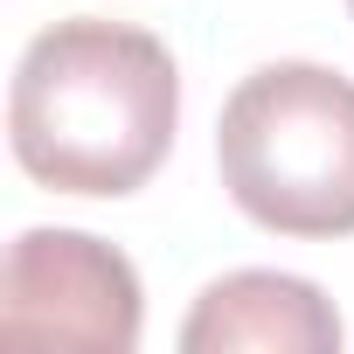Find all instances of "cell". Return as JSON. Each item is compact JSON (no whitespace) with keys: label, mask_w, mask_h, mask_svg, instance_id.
<instances>
[{"label":"cell","mask_w":354,"mask_h":354,"mask_svg":"<svg viewBox=\"0 0 354 354\" xmlns=\"http://www.w3.org/2000/svg\"><path fill=\"white\" fill-rule=\"evenodd\" d=\"M174 125H181V70L160 35L132 21H56L15 63L8 146L28 181L56 195L118 202L146 188L174 153Z\"/></svg>","instance_id":"obj_1"},{"label":"cell","mask_w":354,"mask_h":354,"mask_svg":"<svg viewBox=\"0 0 354 354\" xmlns=\"http://www.w3.org/2000/svg\"><path fill=\"white\" fill-rule=\"evenodd\" d=\"M340 340L333 299L292 271H230L181 319V354H333Z\"/></svg>","instance_id":"obj_4"},{"label":"cell","mask_w":354,"mask_h":354,"mask_svg":"<svg viewBox=\"0 0 354 354\" xmlns=\"http://www.w3.org/2000/svg\"><path fill=\"white\" fill-rule=\"evenodd\" d=\"M347 15H354V0H347Z\"/></svg>","instance_id":"obj_5"},{"label":"cell","mask_w":354,"mask_h":354,"mask_svg":"<svg viewBox=\"0 0 354 354\" xmlns=\"http://www.w3.org/2000/svg\"><path fill=\"white\" fill-rule=\"evenodd\" d=\"M230 202L271 236H354V77L326 63L250 70L216 125Z\"/></svg>","instance_id":"obj_2"},{"label":"cell","mask_w":354,"mask_h":354,"mask_svg":"<svg viewBox=\"0 0 354 354\" xmlns=\"http://www.w3.org/2000/svg\"><path fill=\"white\" fill-rule=\"evenodd\" d=\"M146 326V292L125 250L84 230H21L0 271V333L21 347L132 354Z\"/></svg>","instance_id":"obj_3"}]
</instances>
